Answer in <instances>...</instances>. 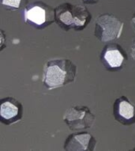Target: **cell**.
Returning a JSON list of instances; mask_svg holds the SVG:
<instances>
[{"mask_svg": "<svg viewBox=\"0 0 135 151\" xmlns=\"http://www.w3.org/2000/svg\"><path fill=\"white\" fill-rule=\"evenodd\" d=\"M131 24H132V27L134 28V29L135 31V11L134 13V14H133L132 18H131Z\"/></svg>", "mask_w": 135, "mask_h": 151, "instance_id": "4fadbf2b", "label": "cell"}, {"mask_svg": "<svg viewBox=\"0 0 135 151\" xmlns=\"http://www.w3.org/2000/svg\"><path fill=\"white\" fill-rule=\"evenodd\" d=\"M1 2L2 6L9 10H16L27 6V0H1Z\"/></svg>", "mask_w": 135, "mask_h": 151, "instance_id": "30bf717a", "label": "cell"}, {"mask_svg": "<svg viewBox=\"0 0 135 151\" xmlns=\"http://www.w3.org/2000/svg\"><path fill=\"white\" fill-rule=\"evenodd\" d=\"M114 116L123 125L135 124V105L125 96L115 100L113 106Z\"/></svg>", "mask_w": 135, "mask_h": 151, "instance_id": "ba28073f", "label": "cell"}, {"mask_svg": "<svg viewBox=\"0 0 135 151\" xmlns=\"http://www.w3.org/2000/svg\"><path fill=\"white\" fill-rule=\"evenodd\" d=\"M124 23L112 14H100L96 19L94 35L101 42H111L120 37Z\"/></svg>", "mask_w": 135, "mask_h": 151, "instance_id": "277c9868", "label": "cell"}, {"mask_svg": "<svg viewBox=\"0 0 135 151\" xmlns=\"http://www.w3.org/2000/svg\"><path fill=\"white\" fill-rule=\"evenodd\" d=\"M130 55L132 57V58L135 60V40H134L131 48H130Z\"/></svg>", "mask_w": 135, "mask_h": 151, "instance_id": "8fae6325", "label": "cell"}, {"mask_svg": "<svg viewBox=\"0 0 135 151\" xmlns=\"http://www.w3.org/2000/svg\"><path fill=\"white\" fill-rule=\"evenodd\" d=\"M85 4H96L99 0H81Z\"/></svg>", "mask_w": 135, "mask_h": 151, "instance_id": "7c38bea8", "label": "cell"}, {"mask_svg": "<svg viewBox=\"0 0 135 151\" xmlns=\"http://www.w3.org/2000/svg\"><path fill=\"white\" fill-rule=\"evenodd\" d=\"M1 121L7 125L12 124L21 120L23 116V106L14 98L7 97L1 100Z\"/></svg>", "mask_w": 135, "mask_h": 151, "instance_id": "52a82bcc", "label": "cell"}, {"mask_svg": "<svg viewBox=\"0 0 135 151\" xmlns=\"http://www.w3.org/2000/svg\"><path fill=\"white\" fill-rule=\"evenodd\" d=\"M100 60L107 70H119L127 61V54L121 46L112 43L105 46L100 55Z\"/></svg>", "mask_w": 135, "mask_h": 151, "instance_id": "8992f818", "label": "cell"}, {"mask_svg": "<svg viewBox=\"0 0 135 151\" xmlns=\"http://www.w3.org/2000/svg\"><path fill=\"white\" fill-rule=\"evenodd\" d=\"M25 22L36 29H44L55 21V11L43 2H35L24 8Z\"/></svg>", "mask_w": 135, "mask_h": 151, "instance_id": "3957f363", "label": "cell"}, {"mask_svg": "<svg viewBox=\"0 0 135 151\" xmlns=\"http://www.w3.org/2000/svg\"><path fill=\"white\" fill-rule=\"evenodd\" d=\"M55 22L65 31H81L92 20L89 10L84 6L64 2L54 9Z\"/></svg>", "mask_w": 135, "mask_h": 151, "instance_id": "7a4b0ae2", "label": "cell"}, {"mask_svg": "<svg viewBox=\"0 0 135 151\" xmlns=\"http://www.w3.org/2000/svg\"><path fill=\"white\" fill-rule=\"evenodd\" d=\"M97 140L92 134L86 132L74 133L69 135L64 144L65 150H94Z\"/></svg>", "mask_w": 135, "mask_h": 151, "instance_id": "9c48e42d", "label": "cell"}, {"mask_svg": "<svg viewBox=\"0 0 135 151\" xmlns=\"http://www.w3.org/2000/svg\"><path fill=\"white\" fill-rule=\"evenodd\" d=\"M95 118L94 114L86 106H73L66 111L63 120L70 129L79 131L90 128Z\"/></svg>", "mask_w": 135, "mask_h": 151, "instance_id": "5b68a950", "label": "cell"}, {"mask_svg": "<svg viewBox=\"0 0 135 151\" xmlns=\"http://www.w3.org/2000/svg\"><path fill=\"white\" fill-rule=\"evenodd\" d=\"M77 76V66L69 59L55 58L47 61L44 67L43 83L48 90L73 83Z\"/></svg>", "mask_w": 135, "mask_h": 151, "instance_id": "6da1fadb", "label": "cell"}]
</instances>
